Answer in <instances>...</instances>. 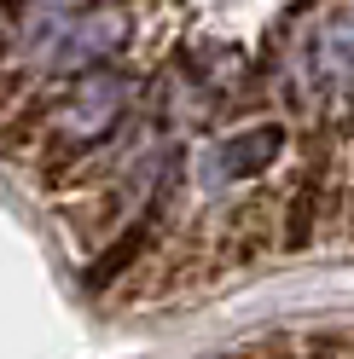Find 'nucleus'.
I'll list each match as a JSON object with an SVG mask.
<instances>
[{
	"mask_svg": "<svg viewBox=\"0 0 354 359\" xmlns=\"http://www.w3.org/2000/svg\"><path fill=\"white\" fill-rule=\"evenodd\" d=\"M215 359H244V353H215Z\"/></svg>",
	"mask_w": 354,
	"mask_h": 359,
	"instance_id": "obj_11",
	"label": "nucleus"
},
{
	"mask_svg": "<svg viewBox=\"0 0 354 359\" xmlns=\"http://www.w3.org/2000/svg\"><path fill=\"white\" fill-rule=\"evenodd\" d=\"M284 243V197L279 191H256V197H238L227 226L215 232V250H221V266H244V261H261Z\"/></svg>",
	"mask_w": 354,
	"mask_h": 359,
	"instance_id": "obj_1",
	"label": "nucleus"
},
{
	"mask_svg": "<svg viewBox=\"0 0 354 359\" xmlns=\"http://www.w3.org/2000/svg\"><path fill=\"white\" fill-rule=\"evenodd\" d=\"M122 35H128V18L122 12H87L81 24L64 35V64H93V58H110L122 47Z\"/></svg>",
	"mask_w": 354,
	"mask_h": 359,
	"instance_id": "obj_6",
	"label": "nucleus"
},
{
	"mask_svg": "<svg viewBox=\"0 0 354 359\" xmlns=\"http://www.w3.org/2000/svg\"><path fill=\"white\" fill-rule=\"evenodd\" d=\"M348 243H354V191H348Z\"/></svg>",
	"mask_w": 354,
	"mask_h": 359,
	"instance_id": "obj_10",
	"label": "nucleus"
},
{
	"mask_svg": "<svg viewBox=\"0 0 354 359\" xmlns=\"http://www.w3.org/2000/svg\"><path fill=\"white\" fill-rule=\"evenodd\" d=\"M279 151H284V128H279V122H261V128H250V133H238V140L221 145L215 174H221V180H256Z\"/></svg>",
	"mask_w": 354,
	"mask_h": 359,
	"instance_id": "obj_5",
	"label": "nucleus"
},
{
	"mask_svg": "<svg viewBox=\"0 0 354 359\" xmlns=\"http://www.w3.org/2000/svg\"><path fill=\"white\" fill-rule=\"evenodd\" d=\"M122 104H128V81L117 76H87L76 87V104H64V116L53 128V145L47 151H64V140H70V156L87 145V140H99V133L122 116Z\"/></svg>",
	"mask_w": 354,
	"mask_h": 359,
	"instance_id": "obj_3",
	"label": "nucleus"
},
{
	"mask_svg": "<svg viewBox=\"0 0 354 359\" xmlns=\"http://www.w3.org/2000/svg\"><path fill=\"white\" fill-rule=\"evenodd\" d=\"M215 273H227L221 266V250H215V238H181V243H169V255L151 261V273H140L134 284V302H157V296H181V290H204Z\"/></svg>",
	"mask_w": 354,
	"mask_h": 359,
	"instance_id": "obj_2",
	"label": "nucleus"
},
{
	"mask_svg": "<svg viewBox=\"0 0 354 359\" xmlns=\"http://www.w3.org/2000/svg\"><path fill=\"white\" fill-rule=\"evenodd\" d=\"M302 359H354V342L348 330H314L302 336Z\"/></svg>",
	"mask_w": 354,
	"mask_h": 359,
	"instance_id": "obj_7",
	"label": "nucleus"
},
{
	"mask_svg": "<svg viewBox=\"0 0 354 359\" xmlns=\"http://www.w3.org/2000/svg\"><path fill=\"white\" fill-rule=\"evenodd\" d=\"M163 226H169V197H157V203H151V209L134 220V226H128V232H122L117 243H110V250H105L93 266H87V296H105V290L117 284V278H122L134 261H145L151 250H157Z\"/></svg>",
	"mask_w": 354,
	"mask_h": 359,
	"instance_id": "obj_4",
	"label": "nucleus"
},
{
	"mask_svg": "<svg viewBox=\"0 0 354 359\" xmlns=\"http://www.w3.org/2000/svg\"><path fill=\"white\" fill-rule=\"evenodd\" d=\"M18 93H24V76H0V110H6Z\"/></svg>",
	"mask_w": 354,
	"mask_h": 359,
	"instance_id": "obj_9",
	"label": "nucleus"
},
{
	"mask_svg": "<svg viewBox=\"0 0 354 359\" xmlns=\"http://www.w3.org/2000/svg\"><path fill=\"white\" fill-rule=\"evenodd\" d=\"M244 359H302V342L296 336H284V330H268V336H256L250 348H238Z\"/></svg>",
	"mask_w": 354,
	"mask_h": 359,
	"instance_id": "obj_8",
	"label": "nucleus"
}]
</instances>
